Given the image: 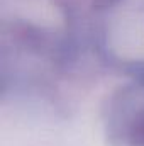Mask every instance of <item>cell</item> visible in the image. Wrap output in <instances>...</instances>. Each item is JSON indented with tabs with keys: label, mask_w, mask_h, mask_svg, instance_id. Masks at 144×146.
Returning a JSON list of instances; mask_svg holds the SVG:
<instances>
[{
	"label": "cell",
	"mask_w": 144,
	"mask_h": 146,
	"mask_svg": "<svg viewBox=\"0 0 144 146\" xmlns=\"http://www.w3.org/2000/svg\"><path fill=\"white\" fill-rule=\"evenodd\" d=\"M105 117L110 146H144V78H136L110 99Z\"/></svg>",
	"instance_id": "6da1fadb"
}]
</instances>
